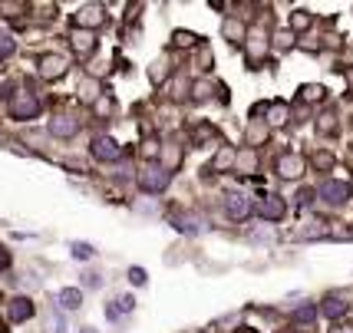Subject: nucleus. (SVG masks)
<instances>
[{
  "label": "nucleus",
  "mask_w": 353,
  "mask_h": 333,
  "mask_svg": "<svg viewBox=\"0 0 353 333\" xmlns=\"http://www.w3.org/2000/svg\"><path fill=\"white\" fill-rule=\"evenodd\" d=\"M169 182H172V172L165 165H155V162H149V165L139 172V188L142 192H165L169 188Z\"/></svg>",
  "instance_id": "f257e3e1"
},
{
  "label": "nucleus",
  "mask_w": 353,
  "mask_h": 333,
  "mask_svg": "<svg viewBox=\"0 0 353 333\" xmlns=\"http://www.w3.org/2000/svg\"><path fill=\"white\" fill-rule=\"evenodd\" d=\"M10 116L14 119H33V116H40V99L33 92H17L14 103H10Z\"/></svg>",
  "instance_id": "f03ea898"
},
{
  "label": "nucleus",
  "mask_w": 353,
  "mask_h": 333,
  "mask_svg": "<svg viewBox=\"0 0 353 333\" xmlns=\"http://www.w3.org/2000/svg\"><path fill=\"white\" fill-rule=\"evenodd\" d=\"M92 155L99 162H116V159H123V145L112 136H99V139H92Z\"/></svg>",
  "instance_id": "7ed1b4c3"
},
{
  "label": "nucleus",
  "mask_w": 353,
  "mask_h": 333,
  "mask_svg": "<svg viewBox=\"0 0 353 333\" xmlns=\"http://www.w3.org/2000/svg\"><path fill=\"white\" fill-rule=\"evenodd\" d=\"M225 212L234 221H245L248 214H251V198L245 192H231V195H225Z\"/></svg>",
  "instance_id": "20e7f679"
},
{
  "label": "nucleus",
  "mask_w": 353,
  "mask_h": 333,
  "mask_svg": "<svg viewBox=\"0 0 353 333\" xmlns=\"http://www.w3.org/2000/svg\"><path fill=\"white\" fill-rule=\"evenodd\" d=\"M317 195H321L323 201H330V205H340V201H347V195H350V185H347V182H334V179H327V182H321V188H317Z\"/></svg>",
  "instance_id": "39448f33"
},
{
  "label": "nucleus",
  "mask_w": 353,
  "mask_h": 333,
  "mask_svg": "<svg viewBox=\"0 0 353 333\" xmlns=\"http://www.w3.org/2000/svg\"><path fill=\"white\" fill-rule=\"evenodd\" d=\"M77 132H79V122L73 116H53L50 119V136L70 139V136H77Z\"/></svg>",
  "instance_id": "423d86ee"
},
{
  "label": "nucleus",
  "mask_w": 353,
  "mask_h": 333,
  "mask_svg": "<svg viewBox=\"0 0 353 333\" xmlns=\"http://www.w3.org/2000/svg\"><path fill=\"white\" fill-rule=\"evenodd\" d=\"M63 73H66V57H57V53L40 57V76L43 79H60Z\"/></svg>",
  "instance_id": "0eeeda50"
},
{
  "label": "nucleus",
  "mask_w": 353,
  "mask_h": 333,
  "mask_svg": "<svg viewBox=\"0 0 353 333\" xmlns=\"http://www.w3.org/2000/svg\"><path fill=\"white\" fill-rule=\"evenodd\" d=\"M73 23H77V27H103V23H106V14H103L99 3H92V7H83V10L73 17Z\"/></svg>",
  "instance_id": "6e6552de"
},
{
  "label": "nucleus",
  "mask_w": 353,
  "mask_h": 333,
  "mask_svg": "<svg viewBox=\"0 0 353 333\" xmlns=\"http://www.w3.org/2000/svg\"><path fill=\"white\" fill-rule=\"evenodd\" d=\"M304 172V159L301 155H281L277 159V175L281 179H297Z\"/></svg>",
  "instance_id": "1a4fd4ad"
},
{
  "label": "nucleus",
  "mask_w": 353,
  "mask_h": 333,
  "mask_svg": "<svg viewBox=\"0 0 353 333\" xmlns=\"http://www.w3.org/2000/svg\"><path fill=\"white\" fill-rule=\"evenodd\" d=\"M258 212H261L264 221H281V218H284V212H288V205H284L277 195H268L261 201V208H258Z\"/></svg>",
  "instance_id": "9d476101"
},
{
  "label": "nucleus",
  "mask_w": 353,
  "mask_h": 333,
  "mask_svg": "<svg viewBox=\"0 0 353 333\" xmlns=\"http://www.w3.org/2000/svg\"><path fill=\"white\" fill-rule=\"evenodd\" d=\"M10 320L14 323H23V320H30L33 317V301L30 297H14V303H10Z\"/></svg>",
  "instance_id": "9b49d317"
},
{
  "label": "nucleus",
  "mask_w": 353,
  "mask_h": 333,
  "mask_svg": "<svg viewBox=\"0 0 353 333\" xmlns=\"http://www.w3.org/2000/svg\"><path fill=\"white\" fill-rule=\"evenodd\" d=\"M347 310H350V307H347V301H340V297H327V301H323V307H321L323 317H334V320L343 317Z\"/></svg>",
  "instance_id": "f8f14e48"
},
{
  "label": "nucleus",
  "mask_w": 353,
  "mask_h": 333,
  "mask_svg": "<svg viewBox=\"0 0 353 333\" xmlns=\"http://www.w3.org/2000/svg\"><path fill=\"white\" fill-rule=\"evenodd\" d=\"M60 307L63 310H79V307H83V294H79L77 287L60 290Z\"/></svg>",
  "instance_id": "ddd939ff"
},
{
  "label": "nucleus",
  "mask_w": 353,
  "mask_h": 333,
  "mask_svg": "<svg viewBox=\"0 0 353 333\" xmlns=\"http://www.w3.org/2000/svg\"><path fill=\"white\" fill-rule=\"evenodd\" d=\"M175 228H179V231H188V234H199V231H205V221L195 218V214H182V218H175Z\"/></svg>",
  "instance_id": "4468645a"
},
{
  "label": "nucleus",
  "mask_w": 353,
  "mask_h": 333,
  "mask_svg": "<svg viewBox=\"0 0 353 333\" xmlns=\"http://www.w3.org/2000/svg\"><path fill=\"white\" fill-rule=\"evenodd\" d=\"M92 46H96V40H92V33H73V50H77V53H90Z\"/></svg>",
  "instance_id": "2eb2a0df"
},
{
  "label": "nucleus",
  "mask_w": 353,
  "mask_h": 333,
  "mask_svg": "<svg viewBox=\"0 0 353 333\" xmlns=\"http://www.w3.org/2000/svg\"><path fill=\"white\" fill-rule=\"evenodd\" d=\"M291 317L294 323H310V320H317V307H297Z\"/></svg>",
  "instance_id": "dca6fc26"
},
{
  "label": "nucleus",
  "mask_w": 353,
  "mask_h": 333,
  "mask_svg": "<svg viewBox=\"0 0 353 333\" xmlns=\"http://www.w3.org/2000/svg\"><path fill=\"white\" fill-rule=\"evenodd\" d=\"M14 50H17L14 37H10V33H0V57H10Z\"/></svg>",
  "instance_id": "f3484780"
},
{
  "label": "nucleus",
  "mask_w": 353,
  "mask_h": 333,
  "mask_svg": "<svg viewBox=\"0 0 353 333\" xmlns=\"http://www.w3.org/2000/svg\"><path fill=\"white\" fill-rule=\"evenodd\" d=\"M92 254H96V251H92L90 244H83V241L73 244V258H77V261H86V258H92Z\"/></svg>",
  "instance_id": "a211bd4d"
},
{
  "label": "nucleus",
  "mask_w": 353,
  "mask_h": 333,
  "mask_svg": "<svg viewBox=\"0 0 353 333\" xmlns=\"http://www.w3.org/2000/svg\"><path fill=\"white\" fill-rule=\"evenodd\" d=\"M284 119H288V106H284V103H277V106L271 109V122H274V125H281Z\"/></svg>",
  "instance_id": "6ab92c4d"
},
{
  "label": "nucleus",
  "mask_w": 353,
  "mask_h": 333,
  "mask_svg": "<svg viewBox=\"0 0 353 333\" xmlns=\"http://www.w3.org/2000/svg\"><path fill=\"white\" fill-rule=\"evenodd\" d=\"M251 238H254V241H274L277 234H274V228H261V231H254Z\"/></svg>",
  "instance_id": "aec40b11"
},
{
  "label": "nucleus",
  "mask_w": 353,
  "mask_h": 333,
  "mask_svg": "<svg viewBox=\"0 0 353 333\" xmlns=\"http://www.w3.org/2000/svg\"><path fill=\"white\" fill-rule=\"evenodd\" d=\"M129 281H132V284H145V271H142V268H132V271H129Z\"/></svg>",
  "instance_id": "412c9836"
},
{
  "label": "nucleus",
  "mask_w": 353,
  "mask_h": 333,
  "mask_svg": "<svg viewBox=\"0 0 353 333\" xmlns=\"http://www.w3.org/2000/svg\"><path fill=\"white\" fill-rule=\"evenodd\" d=\"M175 43L188 46V43H195V37H192V33H185V30H179V33H175Z\"/></svg>",
  "instance_id": "4be33fe9"
},
{
  "label": "nucleus",
  "mask_w": 353,
  "mask_h": 333,
  "mask_svg": "<svg viewBox=\"0 0 353 333\" xmlns=\"http://www.w3.org/2000/svg\"><path fill=\"white\" fill-rule=\"evenodd\" d=\"M307 23H310V17L304 14V10H301V14L294 17V27H297V30H304V27H307Z\"/></svg>",
  "instance_id": "5701e85b"
},
{
  "label": "nucleus",
  "mask_w": 353,
  "mask_h": 333,
  "mask_svg": "<svg viewBox=\"0 0 353 333\" xmlns=\"http://www.w3.org/2000/svg\"><path fill=\"white\" fill-rule=\"evenodd\" d=\"M304 96H307V99H321L323 90H321V86H307V90H304Z\"/></svg>",
  "instance_id": "b1692460"
},
{
  "label": "nucleus",
  "mask_w": 353,
  "mask_h": 333,
  "mask_svg": "<svg viewBox=\"0 0 353 333\" xmlns=\"http://www.w3.org/2000/svg\"><path fill=\"white\" fill-rule=\"evenodd\" d=\"M7 268H10V251L0 248V271H7Z\"/></svg>",
  "instance_id": "393cba45"
},
{
  "label": "nucleus",
  "mask_w": 353,
  "mask_h": 333,
  "mask_svg": "<svg viewBox=\"0 0 353 333\" xmlns=\"http://www.w3.org/2000/svg\"><path fill=\"white\" fill-rule=\"evenodd\" d=\"M310 198H314V192H301V195H297V205H310Z\"/></svg>",
  "instance_id": "a878e982"
},
{
  "label": "nucleus",
  "mask_w": 353,
  "mask_h": 333,
  "mask_svg": "<svg viewBox=\"0 0 353 333\" xmlns=\"http://www.w3.org/2000/svg\"><path fill=\"white\" fill-rule=\"evenodd\" d=\"M330 333H353V327H334Z\"/></svg>",
  "instance_id": "bb28decb"
},
{
  "label": "nucleus",
  "mask_w": 353,
  "mask_h": 333,
  "mask_svg": "<svg viewBox=\"0 0 353 333\" xmlns=\"http://www.w3.org/2000/svg\"><path fill=\"white\" fill-rule=\"evenodd\" d=\"M350 192H353V185H350Z\"/></svg>",
  "instance_id": "cd10ccee"
}]
</instances>
